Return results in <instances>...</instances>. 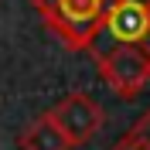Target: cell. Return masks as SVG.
I'll use <instances>...</instances> for the list:
<instances>
[{
	"mask_svg": "<svg viewBox=\"0 0 150 150\" xmlns=\"http://www.w3.org/2000/svg\"><path fill=\"white\" fill-rule=\"evenodd\" d=\"M45 116H48V123L65 137L68 147L89 143L96 133H99V126H103V106L96 103L92 96H85V92H68L65 99H58Z\"/></svg>",
	"mask_w": 150,
	"mask_h": 150,
	"instance_id": "3957f363",
	"label": "cell"
},
{
	"mask_svg": "<svg viewBox=\"0 0 150 150\" xmlns=\"http://www.w3.org/2000/svg\"><path fill=\"white\" fill-rule=\"evenodd\" d=\"M103 31L116 41V45H137L150 38V17L143 0H112L109 14L103 21Z\"/></svg>",
	"mask_w": 150,
	"mask_h": 150,
	"instance_id": "277c9868",
	"label": "cell"
},
{
	"mask_svg": "<svg viewBox=\"0 0 150 150\" xmlns=\"http://www.w3.org/2000/svg\"><path fill=\"white\" fill-rule=\"evenodd\" d=\"M147 17H150V0H147Z\"/></svg>",
	"mask_w": 150,
	"mask_h": 150,
	"instance_id": "52a82bcc",
	"label": "cell"
},
{
	"mask_svg": "<svg viewBox=\"0 0 150 150\" xmlns=\"http://www.w3.org/2000/svg\"><path fill=\"white\" fill-rule=\"evenodd\" d=\"M99 75L116 96L133 99L150 82V55L137 45H112L106 55H99Z\"/></svg>",
	"mask_w": 150,
	"mask_h": 150,
	"instance_id": "7a4b0ae2",
	"label": "cell"
},
{
	"mask_svg": "<svg viewBox=\"0 0 150 150\" xmlns=\"http://www.w3.org/2000/svg\"><path fill=\"white\" fill-rule=\"evenodd\" d=\"M112 150H150V109L137 120V126H133Z\"/></svg>",
	"mask_w": 150,
	"mask_h": 150,
	"instance_id": "8992f818",
	"label": "cell"
},
{
	"mask_svg": "<svg viewBox=\"0 0 150 150\" xmlns=\"http://www.w3.org/2000/svg\"><path fill=\"white\" fill-rule=\"evenodd\" d=\"M17 147L21 150H68L65 137L48 123V116H38L34 123H28L17 137Z\"/></svg>",
	"mask_w": 150,
	"mask_h": 150,
	"instance_id": "5b68a950",
	"label": "cell"
},
{
	"mask_svg": "<svg viewBox=\"0 0 150 150\" xmlns=\"http://www.w3.org/2000/svg\"><path fill=\"white\" fill-rule=\"evenodd\" d=\"M112 0H34L45 28L72 51H89L103 34V21Z\"/></svg>",
	"mask_w": 150,
	"mask_h": 150,
	"instance_id": "6da1fadb",
	"label": "cell"
}]
</instances>
